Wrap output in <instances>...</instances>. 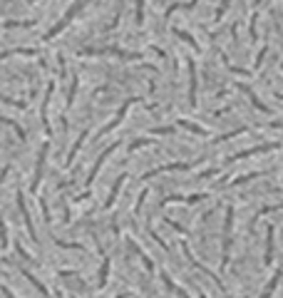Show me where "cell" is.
I'll list each match as a JSON object with an SVG mask.
<instances>
[{
  "label": "cell",
  "instance_id": "34",
  "mask_svg": "<svg viewBox=\"0 0 283 298\" xmlns=\"http://www.w3.org/2000/svg\"><path fill=\"white\" fill-rule=\"evenodd\" d=\"M10 241H8V229H5V221L0 216V248H8Z\"/></svg>",
  "mask_w": 283,
  "mask_h": 298
},
{
  "label": "cell",
  "instance_id": "9",
  "mask_svg": "<svg viewBox=\"0 0 283 298\" xmlns=\"http://www.w3.org/2000/svg\"><path fill=\"white\" fill-rule=\"evenodd\" d=\"M186 65H189V107H196L199 104V74L191 57L186 60Z\"/></svg>",
  "mask_w": 283,
  "mask_h": 298
},
{
  "label": "cell",
  "instance_id": "11",
  "mask_svg": "<svg viewBox=\"0 0 283 298\" xmlns=\"http://www.w3.org/2000/svg\"><path fill=\"white\" fill-rule=\"evenodd\" d=\"M52 92H55V82H50V85H48V90H45V99H43V109H40V120H43V129H45V134H48V137L52 134V127H50V117H48V109H50V99H52Z\"/></svg>",
  "mask_w": 283,
  "mask_h": 298
},
{
  "label": "cell",
  "instance_id": "23",
  "mask_svg": "<svg viewBox=\"0 0 283 298\" xmlns=\"http://www.w3.org/2000/svg\"><path fill=\"white\" fill-rule=\"evenodd\" d=\"M13 55H27V57H35L37 50H35V48H15V50H5V52H0V62L8 60V57H13Z\"/></svg>",
  "mask_w": 283,
  "mask_h": 298
},
{
  "label": "cell",
  "instance_id": "29",
  "mask_svg": "<svg viewBox=\"0 0 283 298\" xmlns=\"http://www.w3.org/2000/svg\"><path fill=\"white\" fill-rule=\"evenodd\" d=\"M37 25V20H5V27L13 30V27H32Z\"/></svg>",
  "mask_w": 283,
  "mask_h": 298
},
{
  "label": "cell",
  "instance_id": "53",
  "mask_svg": "<svg viewBox=\"0 0 283 298\" xmlns=\"http://www.w3.org/2000/svg\"><path fill=\"white\" fill-rule=\"evenodd\" d=\"M281 67H283V62H281Z\"/></svg>",
  "mask_w": 283,
  "mask_h": 298
},
{
  "label": "cell",
  "instance_id": "27",
  "mask_svg": "<svg viewBox=\"0 0 283 298\" xmlns=\"http://www.w3.org/2000/svg\"><path fill=\"white\" fill-rule=\"evenodd\" d=\"M249 127H238V129H233V132H226V134H221V137H214V144H221V142H229V139H233V137H238V134H244Z\"/></svg>",
  "mask_w": 283,
  "mask_h": 298
},
{
  "label": "cell",
  "instance_id": "44",
  "mask_svg": "<svg viewBox=\"0 0 283 298\" xmlns=\"http://www.w3.org/2000/svg\"><path fill=\"white\" fill-rule=\"evenodd\" d=\"M219 169H206V172H199V179H209V176H216Z\"/></svg>",
  "mask_w": 283,
  "mask_h": 298
},
{
  "label": "cell",
  "instance_id": "4",
  "mask_svg": "<svg viewBox=\"0 0 283 298\" xmlns=\"http://www.w3.org/2000/svg\"><path fill=\"white\" fill-rule=\"evenodd\" d=\"M231 229H233V206H226V219H224V248H221V269H229V253H231Z\"/></svg>",
  "mask_w": 283,
  "mask_h": 298
},
{
  "label": "cell",
  "instance_id": "20",
  "mask_svg": "<svg viewBox=\"0 0 283 298\" xmlns=\"http://www.w3.org/2000/svg\"><path fill=\"white\" fill-rule=\"evenodd\" d=\"M181 129H186V132H194L196 137H209V129L206 127H199V124H194V122H189V120H179L177 122Z\"/></svg>",
  "mask_w": 283,
  "mask_h": 298
},
{
  "label": "cell",
  "instance_id": "33",
  "mask_svg": "<svg viewBox=\"0 0 283 298\" xmlns=\"http://www.w3.org/2000/svg\"><path fill=\"white\" fill-rule=\"evenodd\" d=\"M134 23L144 25V0H137V5H134Z\"/></svg>",
  "mask_w": 283,
  "mask_h": 298
},
{
  "label": "cell",
  "instance_id": "49",
  "mask_svg": "<svg viewBox=\"0 0 283 298\" xmlns=\"http://www.w3.org/2000/svg\"><path fill=\"white\" fill-rule=\"evenodd\" d=\"M55 298H65V296H62V291H55Z\"/></svg>",
  "mask_w": 283,
  "mask_h": 298
},
{
  "label": "cell",
  "instance_id": "17",
  "mask_svg": "<svg viewBox=\"0 0 283 298\" xmlns=\"http://www.w3.org/2000/svg\"><path fill=\"white\" fill-rule=\"evenodd\" d=\"M87 137H90V129H85L82 134H79V139H77V142L72 144V149H70V154H67V159H65V169H70V167H72V162H75V154L79 152V147L85 144V139H87Z\"/></svg>",
  "mask_w": 283,
  "mask_h": 298
},
{
  "label": "cell",
  "instance_id": "37",
  "mask_svg": "<svg viewBox=\"0 0 283 298\" xmlns=\"http://www.w3.org/2000/svg\"><path fill=\"white\" fill-rule=\"evenodd\" d=\"M256 20H258V13L251 15V23H249V35H251V43L258 40V30H256Z\"/></svg>",
  "mask_w": 283,
  "mask_h": 298
},
{
  "label": "cell",
  "instance_id": "7",
  "mask_svg": "<svg viewBox=\"0 0 283 298\" xmlns=\"http://www.w3.org/2000/svg\"><path fill=\"white\" fill-rule=\"evenodd\" d=\"M48 152H50V144L45 142L43 147H40V154H37V164H35V174H32V184H30V192H32V194H37V189H40V181H43V172H45Z\"/></svg>",
  "mask_w": 283,
  "mask_h": 298
},
{
  "label": "cell",
  "instance_id": "15",
  "mask_svg": "<svg viewBox=\"0 0 283 298\" xmlns=\"http://www.w3.org/2000/svg\"><path fill=\"white\" fill-rule=\"evenodd\" d=\"M125 181H127V174H119V176H117L114 186H112V189H109V197H107V201L102 204L104 209H112V206H114V201H117L119 192H122V184H125Z\"/></svg>",
  "mask_w": 283,
  "mask_h": 298
},
{
  "label": "cell",
  "instance_id": "39",
  "mask_svg": "<svg viewBox=\"0 0 283 298\" xmlns=\"http://www.w3.org/2000/svg\"><path fill=\"white\" fill-rule=\"evenodd\" d=\"M164 224H169V226H172V229H174V231H179V234H181V236H186V229H184V226H181V224H177V221H174V219H169V216H164Z\"/></svg>",
  "mask_w": 283,
  "mask_h": 298
},
{
  "label": "cell",
  "instance_id": "31",
  "mask_svg": "<svg viewBox=\"0 0 283 298\" xmlns=\"http://www.w3.org/2000/svg\"><path fill=\"white\" fill-rule=\"evenodd\" d=\"M0 104H8V107H18V109H25L27 104L23 99H13V97H5V95H0Z\"/></svg>",
  "mask_w": 283,
  "mask_h": 298
},
{
  "label": "cell",
  "instance_id": "16",
  "mask_svg": "<svg viewBox=\"0 0 283 298\" xmlns=\"http://www.w3.org/2000/svg\"><path fill=\"white\" fill-rule=\"evenodd\" d=\"M236 87H238L241 92H244V95H246L249 99H251V104H254V107H256L258 112H263V115H271V107H266V104H263V102H261V99H258V97L254 95V90H251L249 85H236Z\"/></svg>",
  "mask_w": 283,
  "mask_h": 298
},
{
  "label": "cell",
  "instance_id": "26",
  "mask_svg": "<svg viewBox=\"0 0 283 298\" xmlns=\"http://www.w3.org/2000/svg\"><path fill=\"white\" fill-rule=\"evenodd\" d=\"M172 32H174V35L179 37V40H184L186 45H191V48H194V52H199V45H196V40H194V37H191L189 32H184V30H179V27H174Z\"/></svg>",
  "mask_w": 283,
  "mask_h": 298
},
{
  "label": "cell",
  "instance_id": "10",
  "mask_svg": "<svg viewBox=\"0 0 283 298\" xmlns=\"http://www.w3.org/2000/svg\"><path fill=\"white\" fill-rule=\"evenodd\" d=\"M15 201H18V209H20V214H23V221H25V229H27L30 239H32V241H37V231H35V224H32V219H30V211H27V204H25V194H23L20 189L15 192Z\"/></svg>",
  "mask_w": 283,
  "mask_h": 298
},
{
  "label": "cell",
  "instance_id": "32",
  "mask_svg": "<svg viewBox=\"0 0 283 298\" xmlns=\"http://www.w3.org/2000/svg\"><path fill=\"white\" fill-rule=\"evenodd\" d=\"M147 144H154V139H152V137H144V139H134V142L129 144V154H134L137 149H142V147H147Z\"/></svg>",
  "mask_w": 283,
  "mask_h": 298
},
{
  "label": "cell",
  "instance_id": "14",
  "mask_svg": "<svg viewBox=\"0 0 283 298\" xmlns=\"http://www.w3.org/2000/svg\"><path fill=\"white\" fill-rule=\"evenodd\" d=\"M97 244V241H95ZM97 248H100V253H102V269H100V278H97V288H104L107 286V278H109V256H107V251L97 244Z\"/></svg>",
  "mask_w": 283,
  "mask_h": 298
},
{
  "label": "cell",
  "instance_id": "43",
  "mask_svg": "<svg viewBox=\"0 0 283 298\" xmlns=\"http://www.w3.org/2000/svg\"><path fill=\"white\" fill-rule=\"evenodd\" d=\"M266 52H268V48L263 45V48H261V52L256 55V65H254V70H258V67H261V62H263V57H266Z\"/></svg>",
  "mask_w": 283,
  "mask_h": 298
},
{
  "label": "cell",
  "instance_id": "42",
  "mask_svg": "<svg viewBox=\"0 0 283 298\" xmlns=\"http://www.w3.org/2000/svg\"><path fill=\"white\" fill-rule=\"evenodd\" d=\"M147 197H149V192H147V189H142V194H139V199H137V204H134V211H137V214L142 211V204L147 201Z\"/></svg>",
  "mask_w": 283,
  "mask_h": 298
},
{
  "label": "cell",
  "instance_id": "22",
  "mask_svg": "<svg viewBox=\"0 0 283 298\" xmlns=\"http://www.w3.org/2000/svg\"><path fill=\"white\" fill-rule=\"evenodd\" d=\"M20 273H23V276H25V278H27V281L35 286V291H37V293H43V296H50V291L45 288V283H40V281H37V278H35V276H32V273H30V271L23 266V264H20Z\"/></svg>",
  "mask_w": 283,
  "mask_h": 298
},
{
  "label": "cell",
  "instance_id": "38",
  "mask_svg": "<svg viewBox=\"0 0 283 298\" xmlns=\"http://www.w3.org/2000/svg\"><path fill=\"white\" fill-rule=\"evenodd\" d=\"M177 132V127L174 124H169V127H156V129H152V137H161V134H174Z\"/></svg>",
  "mask_w": 283,
  "mask_h": 298
},
{
  "label": "cell",
  "instance_id": "48",
  "mask_svg": "<svg viewBox=\"0 0 283 298\" xmlns=\"http://www.w3.org/2000/svg\"><path fill=\"white\" fill-rule=\"evenodd\" d=\"M271 127H278V129H283V122H273Z\"/></svg>",
  "mask_w": 283,
  "mask_h": 298
},
{
  "label": "cell",
  "instance_id": "30",
  "mask_svg": "<svg viewBox=\"0 0 283 298\" xmlns=\"http://www.w3.org/2000/svg\"><path fill=\"white\" fill-rule=\"evenodd\" d=\"M258 176H263V172H251V174H244V176H236L231 184L233 186H238V184H246V181H254V179H258Z\"/></svg>",
  "mask_w": 283,
  "mask_h": 298
},
{
  "label": "cell",
  "instance_id": "3",
  "mask_svg": "<svg viewBox=\"0 0 283 298\" xmlns=\"http://www.w3.org/2000/svg\"><path fill=\"white\" fill-rule=\"evenodd\" d=\"M142 102H144V97H129V99L122 104V107H119V112H117V115H114V117H112V120H109V122H107V124H104V127H102L97 134H95V139H100V137H104L107 132H112L114 127H119V124H122V120L127 117L129 107H132V104H142Z\"/></svg>",
  "mask_w": 283,
  "mask_h": 298
},
{
  "label": "cell",
  "instance_id": "13",
  "mask_svg": "<svg viewBox=\"0 0 283 298\" xmlns=\"http://www.w3.org/2000/svg\"><path fill=\"white\" fill-rule=\"evenodd\" d=\"M209 199V194H169L161 199V206H167V204H174V201H186V204H199V201H204Z\"/></svg>",
  "mask_w": 283,
  "mask_h": 298
},
{
  "label": "cell",
  "instance_id": "19",
  "mask_svg": "<svg viewBox=\"0 0 283 298\" xmlns=\"http://www.w3.org/2000/svg\"><path fill=\"white\" fill-rule=\"evenodd\" d=\"M281 278H283V269H278L273 276H271V281H268V286H266V291L258 296V298H271L273 296V291L278 288V283H281Z\"/></svg>",
  "mask_w": 283,
  "mask_h": 298
},
{
  "label": "cell",
  "instance_id": "2",
  "mask_svg": "<svg viewBox=\"0 0 283 298\" xmlns=\"http://www.w3.org/2000/svg\"><path fill=\"white\" fill-rule=\"evenodd\" d=\"M87 3H90V0H75V3H72V5L67 8V13H65V15L60 18V23H57V25H52V27H50V30H48L45 35H43V40H45V43H50L52 37H57V35H60V32H62V30H65V27H67V25H70V23L75 20V15H77L79 10H82V8H85Z\"/></svg>",
  "mask_w": 283,
  "mask_h": 298
},
{
  "label": "cell",
  "instance_id": "6",
  "mask_svg": "<svg viewBox=\"0 0 283 298\" xmlns=\"http://www.w3.org/2000/svg\"><path fill=\"white\" fill-rule=\"evenodd\" d=\"M179 244H181V251H184V256L189 258V264H191V266H194L196 271H201V273H204V276H209V278H211V281H214V283H216V286L221 288V291H226V286L221 283V278H219V276H216L214 271H209V269H206L204 264H201V261H199V258H194V253H191V248H189V244H186V241H179Z\"/></svg>",
  "mask_w": 283,
  "mask_h": 298
},
{
  "label": "cell",
  "instance_id": "46",
  "mask_svg": "<svg viewBox=\"0 0 283 298\" xmlns=\"http://www.w3.org/2000/svg\"><path fill=\"white\" fill-rule=\"evenodd\" d=\"M0 291H3V296H5V298H15V296L10 293V288H8V286H3V283H0Z\"/></svg>",
  "mask_w": 283,
  "mask_h": 298
},
{
  "label": "cell",
  "instance_id": "47",
  "mask_svg": "<svg viewBox=\"0 0 283 298\" xmlns=\"http://www.w3.org/2000/svg\"><path fill=\"white\" fill-rule=\"evenodd\" d=\"M8 172H10V167H5L3 172H0V184H3V181H5V176H8Z\"/></svg>",
  "mask_w": 283,
  "mask_h": 298
},
{
  "label": "cell",
  "instance_id": "40",
  "mask_svg": "<svg viewBox=\"0 0 283 298\" xmlns=\"http://www.w3.org/2000/svg\"><path fill=\"white\" fill-rule=\"evenodd\" d=\"M149 236L154 239V244H159V246H161V248H164V251H169V244H167L164 239H161V236H159V234H156L154 229H149Z\"/></svg>",
  "mask_w": 283,
  "mask_h": 298
},
{
  "label": "cell",
  "instance_id": "36",
  "mask_svg": "<svg viewBox=\"0 0 283 298\" xmlns=\"http://www.w3.org/2000/svg\"><path fill=\"white\" fill-rule=\"evenodd\" d=\"M229 5H231V0H221V3H219V8H216V13H214V20H216V23H219V20L226 15Z\"/></svg>",
  "mask_w": 283,
  "mask_h": 298
},
{
  "label": "cell",
  "instance_id": "8",
  "mask_svg": "<svg viewBox=\"0 0 283 298\" xmlns=\"http://www.w3.org/2000/svg\"><path fill=\"white\" fill-rule=\"evenodd\" d=\"M281 142H268V144H258V147H251V149H244V152H238L233 157L226 159V164H233L238 159H246V157H254V154H263V152H273V149H278Z\"/></svg>",
  "mask_w": 283,
  "mask_h": 298
},
{
  "label": "cell",
  "instance_id": "5",
  "mask_svg": "<svg viewBox=\"0 0 283 298\" xmlns=\"http://www.w3.org/2000/svg\"><path fill=\"white\" fill-rule=\"evenodd\" d=\"M204 159H196V162H169V164H161V167H156V169H152V172H147L144 176H142V181H149V179H154V176H159V174H167V172H186V169H191V167H196V164H201Z\"/></svg>",
  "mask_w": 283,
  "mask_h": 298
},
{
  "label": "cell",
  "instance_id": "28",
  "mask_svg": "<svg viewBox=\"0 0 283 298\" xmlns=\"http://www.w3.org/2000/svg\"><path fill=\"white\" fill-rule=\"evenodd\" d=\"M77 85H79L77 74H72V77H70V92H67V107H72V102H75V95H77Z\"/></svg>",
  "mask_w": 283,
  "mask_h": 298
},
{
  "label": "cell",
  "instance_id": "24",
  "mask_svg": "<svg viewBox=\"0 0 283 298\" xmlns=\"http://www.w3.org/2000/svg\"><path fill=\"white\" fill-rule=\"evenodd\" d=\"M161 281L167 283V288H169V291H172L174 296H179V298H189V293H186V291H181V288H179V286H177V283L172 281V276H169L167 271H161Z\"/></svg>",
  "mask_w": 283,
  "mask_h": 298
},
{
  "label": "cell",
  "instance_id": "52",
  "mask_svg": "<svg viewBox=\"0 0 283 298\" xmlns=\"http://www.w3.org/2000/svg\"><path fill=\"white\" fill-rule=\"evenodd\" d=\"M30 3H35V0H30Z\"/></svg>",
  "mask_w": 283,
  "mask_h": 298
},
{
  "label": "cell",
  "instance_id": "41",
  "mask_svg": "<svg viewBox=\"0 0 283 298\" xmlns=\"http://www.w3.org/2000/svg\"><path fill=\"white\" fill-rule=\"evenodd\" d=\"M278 209H281V204H271V206H263V209H261V211H258V214L254 216V224H256V221H258V219H261L263 214H268V211H278Z\"/></svg>",
  "mask_w": 283,
  "mask_h": 298
},
{
  "label": "cell",
  "instance_id": "50",
  "mask_svg": "<svg viewBox=\"0 0 283 298\" xmlns=\"http://www.w3.org/2000/svg\"><path fill=\"white\" fill-rule=\"evenodd\" d=\"M276 97H278V99H283V92H278V95H276Z\"/></svg>",
  "mask_w": 283,
  "mask_h": 298
},
{
  "label": "cell",
  "instance_id": "45",
  "mask_svg": "<svg viewBox=\"0 0 283 298\" xmlns=\"http://www.w3.org/2000/svg\"><path fill=\"white\" fill-rule=\"evenodd\" d=\"M15 251H18V253H20V256H23L25 261H32V258H30V253H27V251H25V248H23V246H20L18 241H15Z\"/></svg>",
  "mask_w": 283,
  "mask_h": 298
},
{
  "label": "cell",
  "instance_id": "35",
  "mask_svg": "<svg viewBox=\"0 0 283 298\" xmlns=\"http://www.w3.org/2000/svg\"><path fill=\"white\" fill-rule=\"evenodd\" d=\"M0 122H3V124H8V127H13V129H15V134H18V137L25 142V132H23V127H20L18 122H13V120H8V117H0Z\"/></svg>",
  "mask_w": 283,
  "mask_h": 298
},
{
  "label": "cell",
  "instance_id": "1",
  "mask_svg": "<svg viewBox=\"0 0 283 298\" xmlns=\"http://www.w3.org/2000/svg\"><path fill=\"white\" fill-rule=\"evenodd\" d=\"M79 57H102V55H112V57H119V60H144L142 52H129V50H122V48H82L77 50Z\"/></svg>",
  "mask_w": 283,
  "mask_h": 298
},
{
  "label": "cell",
  "instance_id": "12",
  "mask_svg": "<svg viewBox=\"0 0 283 298\" xmlns=\"http://www.w3.org/2000/svg\"><path fill=\"white\" fill-rule=\"evenodd\" d=\"M117 144H119V142H114V144H109V147L104 149V152H100V157H97V162H95V167H92V172H90V176H87V184H85V186H87V189H90V186L95 184V176L100 174V169H102V164L107 162V157H109V154L114 152V149H117Z\"/></svg>",
  "mask_w": 283,
  "mask_h": 298
},
{
  "label": "cell",
  "instance_id": "51",
  "mask_svg": "<svg viewBox=\"0 0 283 298\" xmlns=\"http://www.w3.org/2000/svg\"><path fill=\"white\" fill-rule=\"evenodd\" d=\"M117 298H127V293H122V296H117Z\"/></svg>",
  "mask_w": 283,
  "mask_h": 298
},
{
  "label": "cell",
  "instance_id": "18",
  "mask_svg": "<svg viewBox=\"0 0 283 298\" xmlns=\"http://www.w3.org/2000/svg\"><path fill=\"white\" fill-rule=\"evenodd\" d=\"M129 246H132V251H134V253L139 256V261L144 264V269H147L149 273H154V261H152V258H149V256H147V253H144V251H142V248H139V246L134 244V239H129Z\"/></svg>",
  "mask_w": 283,
  "mask_h": 298
},
{
  "label": "cell",
  "instance_id": "21",
  "mask_svg": "<svg viewBox=\"0 0 283 298\" xmlns=\"http://www.w3.org/2000/svg\"><path fill=\"white\" fill-rule=\"evenodd\" d=\"M196 3H199V0H186V3H172V5L167 8V13H164V20H169L177 10H191Z\"/></svg>",
  "mask_w": 283,
  "mask_h": 298
},
{
  "label": "cell",
  "instance_id": "25",
  "mask_svg": "<svg viewBox=\"0 0 283 298\" xmlns=\"http://www.w3.org/2000/svg\"><path fill=\"white\" fill-rule=\"evenodd\" d=\"M273 261V226L266 229V256H263V264L268 266Z\"/></svg>",
  "mask_w": 283,
  "mask_h": 298
}]
</instances>
